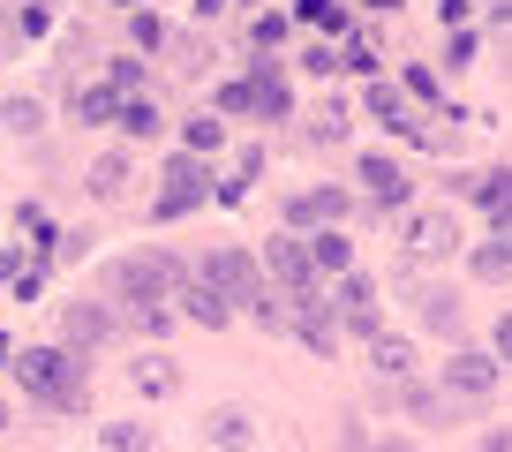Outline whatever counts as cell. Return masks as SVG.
Wrapping results in <instances>:
<instances>
[{"mask_svg":"<svg viewBox=\"0 0 512 452\" xmlns=\"http://www.w3.org/2000/svg\"><path fill=\"white\" fill-rule=\"evenodd\" d=\"M8 370L23 377V392H31L38 407H83V392H91V370H83V355H68V347H23Z\"/></svg>","mask_w":512,"mask_h":452,"instance_id":"cell-1","label":"cell"},{"mask_svg":"<svg viewBox=\"0 0 512 452\" xmlns=\"http://www.w3.org/2000/svg\"><path fill=\"white\" fill-rule=\"evenodd\" d=\"M181 279H189V264H181V257L144 249V257H121V264H113L106 287H113V302H128V309H159V302H174Z\"/></svg>","mask_w":512,"mask_h":452,"instance_id":"cell-2","label":"cell"},{"mask_svg":"<svg viewBox=\"0 0 512 452\" xmlns=\"http://www.w3.org/2000/svg\"><path fill=\"white\" fill-rule=\"evenodd\" d=\"M196 279H204L211 294H226L234 309H249L256 294H264V272H256V257H249V249H211Z\"/></svg>","mask_w":512,"mask_h":452,"instance_id":"cell-3","label":"cell"},{"mask_svg":"<svg viewBox=\"0 0 512 452\" xmlns=\"http://www.w3.org/2000/svg\"><path fill=\"white\" fill-rule=\"evenodd\" d=\"M497 377H505V362H497V355H475V347H460V355L445 362V400L482 407V400L497 392Z\"/></svg>","mask_w":512,"mask_h":452,"instance_id":"cell-4","label":"cell"},{"mask_svg":"<svg viewBox=\"0 0 512 452\" xmlns=\"http://www.w3.org/2000/svg\"><path fill=\"white\" fill-rule=\"evenodd\" d=\"M204 159H196V151H181L174 166H166V189H159V204H151V219H181V211H196L204 204Z\"/></svg>","mask_w":512,"mask_h":452,"instance_id":"cell-5","label":"cell"},{"mask_svg":"<svg viewBox=\"0 0 512 452\" xmlns=\"http://www.w3.org/2000/svg\"><path fill=\"white\" fill-rule=\"evenodd\" d=\"M362 189H369V204L377 211H407V196H415V181H407V166L400 159H384V151H362Z\"/></svg>","mask_w":512,"mask_h":452,"instance_id":"cell-6","label":"cell"},{"mask_svg":"<svg viewBox=\"0 0 512 452\" xmlns=\"http://www.w3.org/2000/svg\"><path fill=\"white\" fill-rule=\"evenodd\" d=\"M113 332H121V324H113V309H106V302H68V309H61V339H68V355H91V347H106Z\"/></svg>","mask_w":512,"mask_h":452,"instance_id":"cell-7","label":"cell"},{"mask_svg":"<svg viewBox=\"0 0 512 452\" xmlns=\"http://www.w3.org/2000/svg\"><path fill=\"white\" fill-rule=\"evenodd\" d=\"M452 249H460L452 211H415V219H407V257L415 264H437V257H452Z\"/></svg>","mask_w":512,"mask_h":452,"instance_id":"cell-8","label":"cell"},{"mask_svg":"<svg viewBox=\"0 0 512 452\" xmlns=\"http://www.w3.org/2000/svg\"><path fill=\"white\" fill-rule=\"evenodd\" d=\"M332 324H347V332H384L377 324V279H362V272H339V309H332Z\"/></svg>","mask_w":512,"mask_h":452,"instance_id":"cell-9","label":"cell"},{"mask_svg":"<svg viewBox=\"0 0 512 452\" xmlns=\"http://www.w3.org/2000/svg\"><path fill=\"white\" fill-rule=\"evenodd\" d=\"M264 272L287 287V302H294V294H317V272H309V257H302V242H294V234L264 242Z\"/></svg>","mask_w":512,"mask_h":452,"instance_id":"cell-10","label":"cell"},{"mask_svg":"<svg viewBox=\"0 0 512 452\" xmlns=\"http://www.w3.org/2000/svg\"><path fill=\"white\" fill-rule=\"evenodd\" d=\"M249 113H256V121H287V113H294V91H287V76H279V61H256Z\"/></svg>","mask_w":512,"mask_h":452,"instance_id":"cell-11","label":"cell"},{"mask_svg":"<svg viewBox=\"0 0 512 452\" xmlns=\"http://www.w3.org/2000/svg\"><path fill=\"white\" fill-rule=\"evenodd\" d=\"M347 219V189H302L287 196V226H339Z\"/></svg>","mask_w":512,"mask_h":452,"instance_id":"cell-12","label":"cell"},{"mask_svg":"<svg viewBox=\"0 0 512 452\" xmlns=\"http://www.w3.org/2000/svg\"><path fill=\"white\" fill-rule=\"evenodd\" d=\"M174 302H181V317H189V324H204V332H219V324L234 317V302H226V294H211L204 279H181V287H174Z\"/></svg>","mask_w":512,"mask_h":452,"instance_id":"cell-13","label":"cell"},{"mask_svg":"<svg viewBox=\"0 0 512 452\" xmlns=\"http://www.w3.org/2000/svg\"><path fill=\"white\" fill-rule=\"evenodd\" d=\"M302 257H309V272H347V264H354V242L339 234V226H309Z\"/></svg>","mask_w":512,"mask_h":452,"instance_id":"cell-14","label":"cell"},{"mask_svg":"<svg viewBox=\"0 0 512 452\" xmlns=\"http://www.w3.org/2000/svg\"><path fill=\"white\" fill-rule=\"evenodd\" d=\"M362 106H369V121H384V129H400V136H415L422 129V121H407V98H400V83H369V91H362Z\"/></svg>","mask_w":512,"mask_h":452,"instance_id":"cell-15","label":"cell"},{"mask_svg":"<svg viewBox=\"0 0 512 452\" xmlns=\"http://www.w3.org/2000/svg\"><path fill=\"white\" fill-rule=\"evenodd\" d=\"M475 204L490 211V234H512V181H505V166L475 174Z\"/></svg>","mask_w":512,"mask_h":452,"instance_id":"cell-16","label":"cell"},{"mask_svg":"<svg viewBox=\"0 0 512 452\" xmlns=\"http://www.w3.org/2000/svg\"><path fill=\"white\" fill-rule=\"evenodd\" d=\"M113 129H121V136H136V144H151V136L166 129V113L151 106V91H144V98L128 91V98H121V113H113Z\"/></svg>","mask_w":512,"mask_h":452,"instance_id":"cell-17","label":"cell"},{"mask_svg":"<svg viewBox=\"0 0 512 452\" xmlns=\"http://www.w3.org/2000/svg\"><path fill=\"white\" fill-rule=\"evenodd\" d=\"M369 370L400 385V377H415V347H407V339H384V332H369Z\"/></svg>","mask_w":512,"mask_h":452,"instance_id":"cell-18","label":"cell"},{"mask_svg":"<svg viewBox=\"0 0 512 452\" xmlns=\"http://www.w3.org/2000/svg\"><path fill=\"white\" fill-rule=\"evenodd\" d=\"M204 437H211V445H219V452H249V415H241V407H211V415H204Z\"/></svg>","mask_w":512,"mask_h":452,"instance_id":"cell-19","label":"cell"},{"mask_svg":"<svg viewBox=\"0 0 512 452\" xmlns=\"http://www.w3.org/2000/svg\"><path fill=\"white\" fill-rule=\"evenodd\" d=\"M128 385L144 392V400H166V392H181V370L166 355H151V362H136V370H128Z\"/></svg>","mask_w":512,"mask_h":452,"instance_id":"cell-20","label":"cell"},{"mask_svg":"<svg viewBox=\"0 0 512 452\" xmlns=\"http://www.w3.org/2000/svg\"><path fill=\"white\" fill-rule=\"evenodd\" d=\"M415 317L430 324V332H460V302H452L445 287H415Z\"/></svg>","mask_w":512,"mask_h":452,"instance_id":"cell-21","label":"cell"},{"mask_svg":"<svg viewBox=\"0 0 512 452\" xmlns=\"http://www.w3.org/2000/svg\"><path fill=\"white\" fill-rule=\"evenodd\" d=\"M287 23H317L324 38H347V8H339V0H294Z\"/></svg>","mask_w":512,"mask_h":452,"instance_id":"cell-22","label":"cell"},{"mask_svg":"<svg viewBox=\"0 0 512 452\" xmlns=\"http://www.w3.org/2000/svg\"><path fill=\"white\" fill-rule=\"evenodd\" d=\"M113 113H121V91H113V83H98V91H76V121H83V129H106Z\"/></svg>","mask_w":512,"mask_h":452,"instance_id":"cell-23","label":"cell"},{"mask_svg":"<svg viewBox=\"0 0 512 452\" xmlns=\"http://www.w3.org/2000/svg\"><path fill=\"white\" fill-rule=\"evenodd\" d=\"M400 407H407V415H422V422H452V400H445V392L407 385V377H400Z\"/></svg>","mask_w":512,"mask_h":452,"instance_id":"cell-24","label":"cell"},{"mask_svg":"<svg viewBox=\"0 0 512 452\" xmlns=\"http://www.w3.org/2000/svg\"><path fill=\"white\" fill-rule=\"evenodd\" d=\"M226 144V129L219 121H211V113H189V121H181V151H196V159H211V151Z\"/></svg>","mask_w":512,"mask_h":452,"instance_id":"cell-25","label":"cell"},{"mask_svg":"<svg viewBox=\"0 0 512 452\" xmlns=\"http://www.w3.org/2000/svg\"><path fill=\"white\" fill-rule=\"evenodd\" d=\"M121 189H128V159H121V151H106V159L91 166V196H98V204H113Z\"/></svg>","mask_w":512,"mask_h":452,"instance_id":"cell-26","label":"cell"},{"mask_svg":"<svg viewBox=\"0 0 512 452\" xmlns=\"http://www.w3.org/2000/svg\"><path fill=\"white\" fill-rule=\"evenodd\" d=\"M505 272H512V234H490L475 249V279H505Z\"/></svg>","mask_w":512,"mask_h":452,"instance_id":"cell-27","label":"cell"},{"mask_svg":"<svg viewBox=\"0 0 512 452\" xmlns=\"http://www.w3.org/2000/svg\"><path fill=\"white\" fill-rule=\"evenodd\" d=\"M38 121H46L38 98H8V106H0V129H8V136H38Z\"/></svg>","mask_w":512,"mask_h":452,"instance_id":"cell-28","label":"cell"},{"mask_svg":"<svg viewBox=\"0 0 512 452\" xmlns=\"http://www.w3.org/2000/svg\"><path fill=\"white\" fill-rule=\"evenodd\" d=\"M332 61H339V68H354V76H377V68H384V61H377V46H369V38H354V31H347V46H339Z\"/></svg>","mask_w":512,"mask_h":452,"instance_id":"cell-29","label":"cell"},{"mask_svg":"<svg viewBox=\"0 0 512 452\" xmlns=\"http://www.w3.org/2000/svg\"><path fill=\"white\" fill-rule=\"evenodd\" d=\"M317 144H347V106H339V98H324V113H317Z\"/></svg>","mask_w":512,"mask_h":452,"instance_id":"cell-30","label":"cell"},{"mask_svg":"<svg viewBox=\"0 0 512 452\" xmlns=\"http://www.w3.org/2000/svg\"><path fill=\"white\" fill-rule=\"evenodd\" d=\"M106 445H113V452H144L151 430H144V422H106Z\"/></svg>","mask_w":512,"mask_h":452,"instance_id":"cell-31","label":"cell"},{"mask_svg":"<svg viewBox=\"0 0 512 452\" xmlns=\"http://www.w3.org/2000/svg\"><path fill=\"white\" fill-rule=\"evenodd\" d=\"M287 31H294V23H287V16H256V23H249V38H256V53H264V46H279V38H287Z\"/></svg>","mask_w":512,"mask_h":452,"instance_id":"cell-32","label":"cell"},{"mask_svg":"<svg viewBox=\"0 0 512 452\" xmlns=\"http://www.w3.org/2000/svg\"><path fill=\"white\" fill-rule=\"evenodd\" d=\"M106 83H113V91L128 98V91H136V83H144V61H113V76H106Z\"/></svg>","mask_w":512,"mask_h":452,"instance_id":"cell-33","label":"cell"},{"mask_svg":"<svg viewBox=\"0 0 512 452\" xmlns=\"http://www.w3.org/2000/svg\"><path fill=\"white\" fill-rule=\"evenodd\" d=\"M400 98H437V76H430V68H407V83H400Z\"/></svg>","mask_w":512,"mask_h":452,"instance_id":"cell-34","label":"cell"},{"mask_svg":"<svg viewBox=\"0 0 512 452\" xmlns=\"http://www.w3.org/2000/svg\"><path fill=\"white\" fill-rule=\"evenodd\" d=\"M128 38H136V46H144V53H151V46H159V38H166V31H159V16H136V23H128Z\"/></svg>","mask_w":512,"mask_h":452,"instance_id":"cell-35","label":"cell"},{"mask_svg":"<svg viewBox=\"0 0 512 452\" xmlns=\"http://www.w3.org/2000/svg\"><path fill=\"white\" fill-rule=\"evenodd\" d=\"M219 113H249V83H219Z\"/></svg>","mask_w":512,"mask_h":452,"instance_id":"cell-36","label":"cell"},{"mask_svg":"<svg viewBox=\"0 0 512 452\" xmlns=\"http://www.w3.org/2000/svg\"><path fill=\"white\" fill-rule=\"evenodd\" d=\"M445 53H452L445 68H467V61H475V38H467V31H452V46H445Z\"/></svg>","mask_w":512,"mask_h":452,"instance_id":"cell-37","label":"cell"},{"mask_svg":"<svg viewBox=\"0 0 512 452\" xmlns=\"http://www.w3.org/2000/svg\"><path fill=\"white\" fill-rule=\"evenodd\" d=\"M377 452H415V445H407V437H384V445Z\"/></svg>","mask_w":512,"mask_h":452,"instance_id":"cell-38","label":"cell"},{"mask_svg":"<svg viewBox=\"0 0 512 452\" xmlns=\"http://www.w3.org/2000/svg\"><path fill=\"white\" fill-rule=\"evenodd\" d=\"M362 8H377V16H392V8H400V0H362Z\"/></svg>","mask_w":512,"mask_h":452,"instance_id":"cell-39","label":"cell"},{"mask_svg":"<svg viewBox=\"0 0 512 452\" xmlns=\"http://www.w3.org/2000/svg\"><path fill=\"white\" fill-rule=\"evenodd\" d=\"M0 362H8V332H0Z\"/></svg>","mask_w":512,"mask_h":452,"instance_id":"cell-40","label":"cell"},{"mask_svg":"<svg viewBox=\"0 0 512 452\" xmlns=\"http://www.w3.org/2000/svg\"><path fill=\"white\" fill-rule=\"evenodd\" d=\"M0 430H8V400H0Z\"/></svg>","mask_w":512,"mask_h":452,"instance_id":"cell-41","label":"cell"},{"mask_svg":"<svg viewBox=\"0 0 512 452\" xmlns=\"http://www.w3.org/2000/svg\"><path fill=\"white\" fill-rule=\"evenodd\" d=\"M121 8H136V0H121Z\"/></svg>","mask_w":512,"mask_h":452,"instance_id":"cell-42","label":"cell"}]
</instances>
